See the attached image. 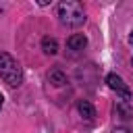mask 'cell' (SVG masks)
<instances>
[{"mask_svg": "<svg viewBox=\"0 0 133 133\" xmlns=\"http://www.w3.org/2000/svg\"><path fill=\"white\" fill-rule=\"evenodd\" d=\"M131 64H133V58H131Z\"/></svg>", "mask_w": 133, "mask_h": 133, "instance_id": "cell-11", "label": "cell"}, {"mask_svg": "<svg viewBox=\"0 0 133 133\" xmlns=\"http://www.w3.org/2000/svg\"><path fill=\"white\" fill-rule=\"evenodd\" d=\"M106 83H108V87H110L112 91H116V96L123 98V102H129V100L133 98L129 85H127V83L123 81V77H118L116 73H108V75H106Z\"/></svg>", "mask_w": 133, "mask_h": 133, "instance_id": "cell-3", "label": "cell"}, {"mask_svg": "<svg viewBox=\"0 0 133 133\" xmlns=\"http://www.w3.org/2000/svg\"><path fill=\"white\" fill-rule=\"evenodd\" d=\"M42 50H44L46 54H56V52H58V42H56L54 37H44V39H42Z\"/></svg>", "mask_w": 133, "mask_h": 133, "instance_id": "cell-7", "label": "cell"}, {"mask_svg": "<svg viewBox=\"0 0 133 133\" xmlns=\"http://www.w3.org/2000/svg\"><path fill=\"white\" fill-rule=\"evenodd\" d=\"M129 44L133 46V31H131V35H129Z\"/></svg>", "mask_w": 133, "mask_h": 133, "instance_id": "cell-9", "label": "cell"}, {"mask_svg": "<svg viewBox=\"0 0 133 133\" xmlns=\"http://www.w3.org/2000/svg\"><path fill=\"white\" fill-rule=\"evenodd\" d=\"M48 81H50L52 85L60 87V85H64V83H66V77H64V73H62V71L54 69V71H50V73H48Z\"/></svg>", "mask_w": 133, "mask_h": 133, "instance_id": "cell-6", "label": "cell"}, {"mask_svg": "<svg viewBox=\"0 0 133 133\" xmlns=\"http://www.w3.org/2000/svg\"><path fill=\"white\" fill-rule=\"evenodd\" d=\"M2 104H4V98H2V94H0V110H2Z\"/></svg>", "mask_w": 133, "mask_h": 133, "instance_id": "cell-10", "label": "cell"}, {"mask_svg": "<svg viewBox=\"0 0 133 133\" xmlns=\"http://www.w3.org/2000/svg\"><path fill=\"white\" fill-rule=\"evenodd\" d=\"M66 46H69V50L79 52V50H83V48L87 46V37H85L83 33H73V35L66 39Z\"/></svg>", "mask_w": 133, "mask_h": 133, "instance_id": "cell-4", "label": "cell"}, {"mask_svg": "<svg viewBox=\"0 0 133 133\" xmlns=\"http://www.w3.org/2000/svg\"><path fill=\"white\" fill-rule=\"evenodd\" d=\"M110 133H129V129H127V127H116V129L110 131Z\"/></svg>", "mask_w": 133, "mask_h": 133, "instance_id": "cell-8", "label": "cell"}, {"mask_svg": "<svg viewBox=\"0 0 133 133\" xmlns=\"http://www.w3.org/2000/svg\"><path fill=\"white\" fill-rule=\"evenodd\" d=\"M77 110H79V114H81L85 121H91V118L96 116V108H94V104H91L89 100H79Z\"/></svg>", "mask_w": 133, "mask_h": 133, "instance_id": "cell-5", "label": "cell"}, {"mask_svg": "<svg viewBox=\"0 0 133 133\" xmlns=\"http://www.w3.org/2000/svg\"><path fill=\"white\" fill-rule=\"evenodd\" d=\"M58 19L66 27H81L85 23L83 4L77 2V0H62L58 4Z\"/></svg>", "mask_w": 133, "mask_h": 133, "instance_id": "cell-1", "label": "cell"}, {"mask_svg": "<svg viewBox=\"0 0 133 133\" xmlns=\"http://www.w3.org/2000/svg\"><path fill=\"white\" fill-rule=\"evenodd\" d=\"M0 79L10 87H19L23 83V69L19 60L6 52H0Z\"/></svg>", "mask_w": 133, "mask_h": 133, "instance_id": "cell-2", "label": "cell"}]
</instances>
